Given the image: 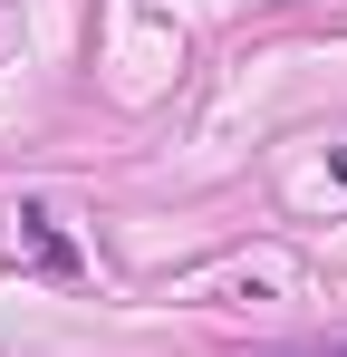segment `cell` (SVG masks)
<instances>
[{"mask_svg":"<svg viewBox=\"0 0 347 357\" xmlns=\"http://www.w3.org/2000/svg\"><path fill=\"white\" fill-rule=\"evenodd\" d=\"M10 222H20V241H29V261H39L49 280H77V241L58 232V213H49V203H39V193H29V203H20Z\"/></svg>","mask_w":347,"mask_h":357,"instance_id":"6da1fadb","label":"cell"},{"mask_svg":"<svg viewBox=\"0 0 347 357\" xmlns=\"http://www.w3.org/2000/svg\"><path fill=\"white\" fill-rule=\"evenodd\" d=\"M280 357H347V338H318V348H280Z\"/></svg>","mask_w":347,"mask_h":357,"instance_id":"7a4b0ae2","label":"cell"}]
</instances>
